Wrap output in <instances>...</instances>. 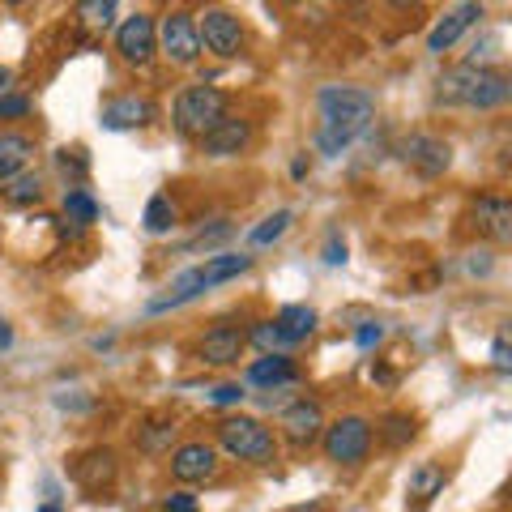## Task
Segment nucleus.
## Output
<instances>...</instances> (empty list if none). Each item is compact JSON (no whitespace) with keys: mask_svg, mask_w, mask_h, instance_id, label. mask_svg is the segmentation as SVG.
<instances>
[{"mask_svg":"<svg viewBox=\"0 0 512 512\" xmlns=\"http://www.w3.org/2000/svg\"><path fill=\"white\" fill-rule=\"evenodd\" d=\"M491 363H495V372H512V346H508V338H504V333H500V338H495L491 342Z\"/></svg>","mask_w":512,"mask_h":512,"instance_id":"nucleus-35","label":"nucleus"},{"mask_svg":"<svg viewBox=\"0 0 512 512\" xmlns=\"http://www.w3.org/2000/svg\"><path fill=\"white\" fill-rule=\"evenodd\" d=\"M214 448H222L235 461H248V466H274L278 461V440L261 419L252 414H222L214 423Z\"/></svg>","mask_w":512,"mask_h":512,"instance_id":"nucleus-3","label":"nucleus"},{"mask_svg":"<svg viewBox=\"0 0 512 512\" xmlns=\"http://www.w3.org/2000/svg\"><path fill=\"white\" fill-rule=\"evenodd\" d=\"M436 99L448 107H470V111H495L512 99V77L491 64H457L436 82Z\"/></svg>","mask_w":512,"mask_h":512,"instance_id":"nucleus-2","label":"nucleus"},{"mask_svg":"<svg viewBox=\"0 0 512 512\" xmlns=\"http://www.w3.org/2000/svg\"><path fill=\"white\" fill-rule=\"evenodd\" d=\"M30 116V99L26 94H5V99H0V120H26Z\"/></svg>","mask_w":512,"mask_h":512,"instance_id":"nucleus-32","label":"nucleus"},{"mask_svg":"<svg viewBox=\"0 0 512 512\" xmlns=\"http://www.w3.org/2000/svg\"><path fill=\"white\" fill-rule=\"evenodd\" d=\"M248 342L261 350V355H286V342H282V333L274 320H256V325L248 329Z\"/></svg>","mask_w":512,"mask_h":512,"instance_id":"nucleus-29","label":"nucleus"},{"mask_svg":"<svg viewBox=\"0 0 512 512\" xmlns=\"http://www.w3.org/2000/svg\"><path fill=\"white\" fill-rule=\"evenodd\" d=\"M291 175H295V180H303V175H308V158H295V163H291Z\"/></svg>","mask_w":512,"mask_h":512,"instance_id":"nucleus-40","label":"nucleus"},{"mask_svg":"<svg viewBox=\"0 0 512 512\" xmlns=\"http://www.w3.org/2000/svg\"><path fill=\"white\" fill-rule=\"evenodd\" d=\"M197 39H201V52H210L218 60H235L244 52V22L235 18L231 9H205L197 13Z\"/></svg>","mask_w":512,"mask_h":512,"instance_id":"nucleus-7","label":"nucleus"},{"mask_svg":"<svg viewBox=\"0 0 512 512\" xmlns=\"http://www.w3.org/2000/svg\"><path fill=\"white\" fill-rule=\"evenodd\" d=\"M376 436L389 448H406L414 436H419V423H414L410 414H384L380 427H376Z\"/></svg>","mask_w":512,"mask_h":512,"instance_id":"nucleus-27","label":"nucleus"},{"mask_svg":"<svg viewBox=\"0 0 512 512\" xmlns=\"http://www.w3.org/2000/svg\"><path fill=\"white\" fill-rule=\"evenodd\" d=\"M73 478L86 491H103L111 478H116V453H111V448H94V453L77 457L73 461Z\"/></svg>","mask_w":512,"mask_h":512,"instance_id":"nucleus-20","label":"nucleus"},{"mask_svg":"<svg viewBox=\"0 0 512 512\" xmlns=\"http://www.w3.org/2000/svg\"><path fill=\"white\" fill-rule=\"evenodd\" d=\"M325 265H346V244L338 239V231H333L329 244H325Z\"/></svg>","mask_w":512,"mask_h":512,"instance_id":"nucleus-37","label":"nucleus"},{"mask_svg":"<svg viewBox=\"0 0 512 512\" xmlns=\"http://www.w3.org/2000/svg\"><path fill=\"white\" fill-rule=\"evenodd\" d=\"M158 116V107L146 99V94H116L107 107H103V124L124 133V128H146Z\"/></svg>","mask_w":512,"mask_h":512,"instance_id":"nucleus-16","label":"nucleus"},{"mask_svg":"<svg viewBox=\"0 0 512 512\" xmlns=\"http://www.w3.org/2000/svg\"><path fill=\"white\" fill-rule=\"evenodd\" d=\"M154 26L158 18L146 9H137L133 18H124L120 30H116V52L124 64H133V69H146V64L158 56V39H154Z\"/></svg>","mask_w":512,"mask_h":512,"instance_id":"nucleus-8","label":"nucleus"},{"mask_svg":"<svg viewBox=\"0 0 512 512\" xmlns=\"http://www.w3.org/2000/svg\"><path fill=\"white\" fill-rule=\"evenodd\" d=\"M231 231H235V222H231V218H218L214 227H205L197 239H192V248H214V244H222V239H227Z\"/></svg>","mask_w":512,"mask_h":512,"instance_id":"nucleus-31","label":"nucleus"},{"mask_svg":"<svg viewBox=\"0 0 512 512\" xmlns=\"http://www.w3.org/2000/svg\"><path fill=\"white\" fill-rule=\"evenodd\" d=\"M244 384H218V389L210 393V402L214 406H239V402H244Z\"/></svg>","mask_w":512,"mask_h":512,"instance_id":"nucleus-34","label":"nucleus"},{"mask_svg":"<svg viewBox=\"0 0 512 512\" xmlns=\"http://www.w3.org/2000/svg\"><path fill=\"white\" fill-rule=\"evenodd\" d=\"M470 222H474L478 235L491 239V244H512V201L508 197L483 192V197L470 205Z\"/></svg>","mask_w":512,"mask_h":512,"instance_id":"nucleus-13","label":"nucleus"},{"mask_svg":"<svg viewBox=\"0 0 512 512\" xmlns=\"http://www.w3.org/2000/svg\"><path fill=\"white\" fill-rule=\"evenodd\" d=\"M244 380L256 389H282V384H299V367L291 355H261L244 372Z\"/></svg>","mask_w":512,"mask_h":512,"instance_id":"nucleus-19","label":"nucleus"},{"mask_svg":"<svg viewBox=\"0 0 512 512\" xmlns=\"http://www.w3.org/2000/svg\"><path fill=\"white\" fill-rule=\"evenodd\" d=\"M171 440H175V423H171V419H158V423L141 427L137 448H141V453H150V457H158L163 448H171Z\"/></svg>","mask_w":512,"mask_h":512,"instance_id":"nucleus-28","label":"nucleus"},{"mask_svg":"<svg viewBox=\"0 0 512 512\" xmlns=\"http://www.w3.org/2000/svg\"><path fill=\"white\" fill-rule=\"evenodd\" d=\"M30 158H35V137L0 133V184L13 180V175H22L30 167Z\"/></svg>","mask_w":512,"mask_h":512,"instance_id":"nucleus-21","label":"nucleus"},{"mask_svg":"<svg viewBox=\"0 0 512 512\" xmlns=\"http://www.w3.org/2000/svg\"><path fill=\"white\" fill-rule=\"evenodd\" d=\"M248 141H252V120L244 116H222L210 133L201 137V154L205 158H239L248 150Z\"/></svg>","mask_w":512,"mask_h":512,"instance_id":"nucleus-14","label":"nucleus"},{"mask_svg":"<svg viewBox=\"0 0 512 512\" xmlns=\"http://www.w3.org/2000/svg\"><path fill=\"white\" fill-rule=\"evenodd\" d=\"M222 116H231V99H227V94H222L218 86H205V82L184 86L180 94H175V103H171V124H175V133L192 137V141H201Z\"/></svg>","mask_w":512,"mask_h":512,"instance_id":"nucleus-4","label":"nucleus"},{"mask_svg":"<svg viewBox=\"0 0 512 512\" xmlns=\"http://www.w3.org/2000/svg\"><path fill=\"white\" fill-rule=\"evenodd\" d=\"M244 350H248V329L231 325V320H218V325H210L201 333V342H197L201 363H210V367H231V363H239Z\"/></svg>","mask_w":512,"mask_h":512,"instance_id":"nucleus-10","label":"nucleus"},{"mask_svg":"<svg viewBox=\"0 0 512 512\" xmlns=\"http://www.w3.org/2000/svg\"><path fill=\"white\" fill-rule=\"evenodd\" d=\"M9 346H13V325L0 316V350H9Z\"/></svg>","mask_w":512,"mask_h":512,"instance_id":"nucleus-39","label":"nucleus"},{"mask_svg":"<svg viewBox=\"0 0 512 512\" xmlns=\"http://www.w3.org/2000/svg\"><path fill=\"white\" fill-rule=\"evenodd\" d=\"M163 512H201V508H197V495H188V491H171L167 500H163Z\"/></svg>","mask_w":512,"mask_h":512,"instance_id":"nucleus-36","label":"nucleus"},{"mask_svg":"<svg viewBox=\"0 0 512 512\" xmlns=\"http://www.w3.org/2000/svg\"><path fill=\"white\" fill-rule=\"evenodd\" d=\"M278 325V333H282V342H286V350H295V346H303L316 333V308H308V303H286V308H278V316H269Z\"/></svg>","mask_w":512,"mask_h":512,"instance_id":"nucleus-18","label":"nucleus"},{"mask_svg":"<svg viewBox=\"0 0 512 512\" xmlns=\"http://www.w3.org/2000/svg\"><path fill=\"white\" fill-rule=\"evenodd\" d=\"M5 94H13V69L0 64V99H5Z\"/></svg>","mask_w":512,"mask_h":512,"instance_id":"nucleus-38","label":"nucleus"},{"mask_svg":"<svg viewBox=\"0 0 512 512\" xmlns=\"http://www.w3.org/2000/svg\"><path fill=\"white\" fill-rule=\"evenodd\" d=\"M175 222H180V214H175V201L167 197V192H154V197L146 201V214H141V227H146V235H171Z\"/></svg>","mask_w":512,"mask_h":512,"instance_id":"nucleus-25","label":"nucleus"},{"mask_svg":"<svg viewBox=\"0 0 512 512\" xmlns=\"http://www.w3.org/2000/svg\"><path fill=\"white\" fill-rule=\"evenodd\" d=\"M320 128H316V150L338 158L367 133V124L376 116V94L363 86H325L316 94Z\"/></svg>","mask_w":512,"mask_h":512,"instance_id":"nucleus-1","label":"nucleus"},{"mask_svg":"<svg viewBox=\"0 0 512 512\" xmlns=\"http://www.w3.org/2000/svg\"><path fill=\"white\" fill-rule=\"evenodd\" d=\"M77 18L94 30H107L116 22V5H111V0H86V5H77Z\"/></svg>","mask_w":512,"mask_h":512,"instance_id":"nucleus-30","label":"nucleus"},{"mask_svg":"<svg viewBox=\"0 0 512 512\" xmlns=\"http://www.w3.org/2000/svg\"><path fill=\"white\" fill-rule=\"evenodd\" d=\"M483 13H487L483 5H453V9H448L436 26H431V35H427V52H431V56H444L448 47H453L461 35H466L470 26L483 22Z\"/></svg>","mask_w":512,"mask_h":512,"instance_id":"nucleus-15","label":"nucleus"},{"mask_svg":"<svg viewBox=\"0 0 512 512\" xmlns=\"http://www.w3.org/2000/svg\"><path fill=\"white\" fill-rule=\"evenodd\" d=\"M397 154H402L406 167L427 175V180H436V175H444L448 167H453V146H448L444 137H436V133H410V137H402Z\"/></svg>","mask_w":512,"mask_h":512,"instance_id":"nucleus-9","label":"nucleus"},{"mask_svg":"<svg viewBox=\"0 0 512 512\" xmlns=\"http://www.w3.org/2000/svg\"><path fill=\"white\" fill-rule=\"evenodd\" d=\"M171 478L175 483H210V478H218V448L210 440H184L171 453Z\"/></svg>","mask_w":512,"mask_h":512,"instance_id":"nucleus-11","label":"nucleus"},{"mask_svg":"<svg viewBox=\"0 0 512 512\" xmlns=\"http://www.w3.org/2000/svg\"><path fill=\"white\" fill-rule=\"evenodd\" d=\"M448 483V474L436 466V461H423V466L419 470H414L410 474V483H406V495H414V504H431V500H436V495H440V487Z\"/></svg>","mask_w":512,"mask_h":512,"instance_id":"nucleus-24","label":"nucleus"},{"mask_svg":"<svg viewBox=\"0 0 512 512\" xmlns=\"http://www.w3.org/2000/svg\"><path fill=\"white\" fill-rule=\"evenodd\" d=\"M291 222H295L291 210H274V214L261 218V222H256V227L248 231V248H269V244H278V239L291 231Z\"/></svg>","mask_w":512,"mask_h":512,"instance_id":"nucleus-26","label":"nucleus"},{"mask_svg":"<svg viewBox=\"0 0 512 512\" xmlns=\"http://www.w3.org/2000/svg\"><path fill=\"white\" fill-rule=\"evenodd\" d=\"M252 265H256V256H252V252H214V256H205L197 269H201L205 291H214V286H222V282L244 278Z\"/></svg>","mask_w":512,"mask_h":512,"instance_id":"nucleus-17","label":"nucleus"},{"mask_svg":"<svg viewBox=\"0 0 512 512\" xmlns=\"http://www.w3.org/2000/svg\"><path fill=\"white\" fill-rule=\"evenodd\" d=\"M60 210H64V218H69L64 227H69L73 235H82V231H90L94 222H99V201H94L86 188H64Z\"/></svg>","mask_w":512,"mask_h":512,"instance_id":"nucleus-22","label":"nucleus"},{"mask_svg":"<svg viewBox=\"0 0 512 512\" xmlns=\"http://www.w3.org/2000/svg\"><path fill=\"white\" fill-rule=\"evenodd\" d=\"M380 342H384V325H380V320H363V325L355 329V346L359 350H372Z\"/></svg>","mask_w":512,"mask_h":512,"instance_id":"nucleus-33","label":"nucleus"},{"mask_svg":"<svg viewBox=\"0 0 512 512\" xmlns=\"http://www.w3.org/2000/svg\"><path fill=\"white\" fill-rule=\"evenodd\" d=\"M154 39H158V56L180 64V69H188V64L201 60L197 13L192 9H167L163 18H158V26H154Z\"/></svg>","mask_w":512,"mask_h":512,"instance_id":"nucleus-6","label":"nucleus"},{"mask_svg":"<svg viewBox=\"0 0 512 512\" xmlns=\"http://www.w3.org/2000/svg\"><path fill=\"white\" fill-rule=\"evenodd\" d=\"M282 436L286 444H295V448H312L320 440V431H325V410H320L316 397H299V402H291L282 410Z\"/></svg>","mask_w":512,"mask_h":512,"instance_id":"nucleus-12","label":"nucleus"},{"mask_svg":"<svg viewBox=\"0 0 512 512\" xmlns=\"http://www.w3.org/2000/svg\"><path fill=\"white\" fill-rule=\"evenodd\" d=\"M320 444H325V457L333 466H363L376 444V423L363 419V414H342V419L325 423Z\"/></svg>","mask_w":512,"mask_h":512,"instance_id":"nucleus-5","label":"nucleus"},{"mask_svg":"<svg viewBox=\"0 0 512 512\" xmlns=\"http://www.w3.org/2000/svg\"><path fill=\"white\" fill-rule=\"evenodd\" d=\"M35 512H64V508H60V504H56V500H47V504H39V508H35Z\"/></svg>","mask_w":512,"mask_h":512,"instance_id":"nucleus-41","label":"nucleus"},{"mask_svg":"<svg viewBox=\"0 0 512 512\" xmlns=\"http://www.w3.org/2000/svg\"><path fill=\"white\" fill-rule=\"evenodd\" d=\"M0 201L13 205V210H30V205L43 201V175L35 167H26L22 175H13V180L0 184Z\"/></svg>","mask_w":512,"mask_h":512,"instance_id":"nucleus-23","label":"nucleus"}]
</instances>
